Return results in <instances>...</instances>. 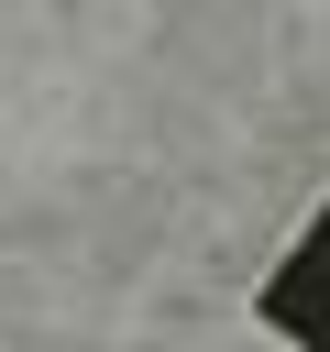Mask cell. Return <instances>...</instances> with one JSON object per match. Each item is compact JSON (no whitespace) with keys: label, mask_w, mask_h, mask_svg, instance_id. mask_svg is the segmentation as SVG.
Wrapping results in <instances>:
<instances>
[{"label":"cell","mask_w":330,"mask_h":352,"mask_svg":"<svg viewBox=\"0 0 330 352\" xmlns=\"http://www.w3.org/2000/svg\"><path fill=\"white\" fill-rule=\"evenodd\" d=\"M253 319H264V330H286L297 352H330V209H319V220L297 231V253L253 286Z\"/></svg>","instance_id":"1"}]
</instances>
